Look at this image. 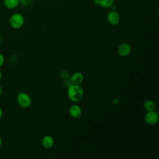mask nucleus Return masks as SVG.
I'll use <instances>...</instances> for the list:
<instances>
[{"label":"nucleus","instance_id":"nucleus-17","mask_svg":"<svg viewBox=\"0 0 159 159\" xmlns=\"http://www.w3.org/2000/svg\"><path fill=\"white\" fill-rule=\"evenodd\" d=\"M2 92H3L2 88L1 87V86H0V96H1V94H2Z\"/></svg>","mask_w":159,"mask_h":159},{"label":"nucleus","instance_id":"nucleus-1","mask_svg":"<svg viewBox=\"0 0 159 159\" xmlns=\"http://www.w3.org/2000/svg\"><path fill=\"white\" fill-rule=\"evenodd\" d=\"M84 91L80 84H70L68 86L67 95L70 101L76 102L80 101L83 97Z\"/></svg>","mask_w":159,"mask_h":159},{"label":"nucleus","instance_id":"nucleus-16","mask_svg":"<svg viewBox=\"0 0 159 159\" xmlns=\"http://www.w3.org/2000/svg\"><path fill=\"white\" fill-rule=\"evenodd\" d=\"M2 116H3V112L2 109L0 107V119L2 117Z\"/></svg>","mask_w":159,"mask_h":159},{"label":"nucleus","instance_id":"nucleus-5","mask_svg":"<svg viewBox=\"0 0 159 159\" xmlns=\"http://www.w3.org/2000/svg\"><path fill=\"white\" fill-rule=\"evenodd\" d=\"M107 20L111 25H116L120 22V16L116 10H112L107 14Z\"/></svg>","mask_w":159,"mask_h":159},{"label":"nucleus","instance_id":"nucleus-12","mask_svg":"<svg viewBox=\"0 0 159 159\" xmlns=\"http://www.w3.org/2000/svg\"><path fill=\"white\" fill-rule=\"evenodd\" d=\"M143 107L147 111H155L156 109L155 103L152 100H147L143 103Z\"/></svg>","mask_w":159,"mask_h":159},{"label":"nucleus","instance_id":"nucleus-18","mask_svg":"<svg viewBox=\"0 0 159 159\" xmlns=\"http://www.w3.org/2000/svg\"><path fill=\"white\" fill-rule=\"evenodd\" d=\"M2 139H1V137H0V148H1V146H2Z\"/></svg>","mask_w":159,"mask_h":159},{"label":"nucleus","instance_id":"nucleus-15","mask_svg":"<svg viewBox=\"0 0 159 159\" xmlns=\"http://www.w3.org/2000/svg\"><path fill=\"white\" fill-rule=\"evenodd\" d=\"M4 62V57L2 55V54L0 53V67H1L3 65Z\"/></svg>","mask_w":159,"mask_h":159},{"label":"nucleus","instance_id":"nucleus-10","mask_svg":"<svg viewBox=\"0 0 159 159\" xmlns=\"http://www.w3.org/2000/svg\"><path fill=\"white\" fill-rule=\"evenodd\" d=\"M94 4L100 6L103 8L111 7L114 4V0H94Z\"/></svg>","mask_w":159,"mask_h":159},{"label":"nucleus","instance_id":"nucleus-7","mask_svg":"<svg viewBox=\"0 0 159 159\" xmlns=\"http://www.w3.org/2000/svg\"><path fill=\"white\" fill-rule=\"evenodd\" d=\"M81 108L80 106L77 104H73L69 108V114L71 117L74 119H77L80 117L81 115Z\"/></svg>","mask_w":159,"mask_h":159},{"label":"nucleus","instance_id":"nucleus-3","mask_svg":"<svg viewBox=\"0 0 159 159\" xmlns=\"http://www.w3.org/2000/svg\"><path fill=\"white\" fill-rule=\"evenodd\" d=\"M17 102L19 106L22 108H28L32 102L30 96L24 92H20L17 96Z\"/></svg>","mask_w":159,"mask_h":159},{"label":"nucleus","instance_id":"nucleus-20","mask_svg":"<svg viewBox=\"0 0 159 159\" xmlns=\"http://www.w3.org/2000/svg\"><path fill=\"white\" fill-rule=\"evenodd\" d=\"M1 41H2V40H1V37H0V44H1Z\"/></svg>","mask_w":159,"mask_h":159},{"label":"nucleus","instance_id":"nucleus-8","mask_svg":"<svg viewBox=\"0 0 159 159\" xmlns=\"http://www.w3.org/2000/svg\"><path fill=\"white\" fill-rule=\"evenodd\" d=\"M84 80V76L80 72L74 73L70 78V81L71 84H80Z\"/></svg>","mask_w":159,"mask_h":159},{"label":"nucleus","instance_id":"nucleus-2","mask_svg":"<svg viewBox=\"0 0 159 159\" xmlns=\"http://www.w3.org/2000/svg\"><path fill=\"white\" fill-rule=\"evenodd\" d=\"M9 22L12 28L17 29L23 25L24 23V18L21 14L16 12L11 16Z\"/></svg>","mask_w":159,"mask_h":159},{"label":"nucleus","instance_id":"nucleus-19","mask_svg":"<svg viewBox=\"0 0 159 159\" xmlns=\"http://www.w3.org/2000/svg\"><path fill=\"white\" fill-rule=\"evenodd\" d=\"M1 78H2V73H1V71H0V80H1Z\"/></svg>","mask_w":159,"mask_h":159},{"label":"nucleus","instance_id":"nucleus-4","mask_svg":"<svg viewBox=\"0 0 159 159\" xmlns=\"http://www.w3.org/2000/svg\"><path fill=\"white\" fill-rule=\"evenodd\" d=\"M145 122L150 125H153L157 124L158 120V114L157 112L155 111H147L145 117H144Z\"/></svg>","mask_w":159,"mask_h":159},{"label":"nucleus","instance_id":"nucleus-11","mask_svg":"<svg viewBox=\"0 0 159 159\" xmlns=\"http://www.w3.org/2000/svg\"><path fill=\"white\" fill-rule=\"evenodd\" d=\"M19 4V0H4V6L10 9L16 8Z\"/></svg>","mask_w":159,"mask_h":159},{"label":"nucleus","instance_id":"nucleus-14","mask_svg":"<svg viewBox=\"0 0 159 159\" xmlns=\"http://www.w3.org/2000/svg\"><path fill=\"white\" fill-rule=\"evenodd\" d=\"M32 0H19V3L24 6H28L31 4Z\"/></svg>","mask_w":159,"mask_h":159},{"label":"nucleus","instance_id":"nucleus-13","mask_svg":"<svg viewBox=\"0 0 159 159\" xmlns=\"http://www.w3.org/2000/svg\"><path fill=\"white\" fill-rule=\"evenodd\" d=\"M60 76L63 80H68L69 73L66 71H62L60 73Z\"/></svg>","mask_w":159,"mask_h":159},{"label":"nucleus","instance_id":"nucleus-9","mask_svg":"<svg viewBox=\"0 0 159 159\" xmlns=\"http://www.w3.org/2000/svg\"><path fill=\"white\" fill-rule=\"evenodd\" d=\"M42 145L45 148H50L54 145V139L50 135H45L42 139Z\"/></svg>","mask_w":159,"mask_h":159},{"label":"nucleus","instance_id":"nucleus-6","mask_svg":"<svg viewBox=\"0 0 159 159\" xmlns=\"http://www.w3.org/2000/svg\"><path fill=\"white\" fill-rule=\"evenodd\" d=\"M131 52V47L129 44L127 43H121L117 48V52L120 56L126 57L128 56Z\"/></svg>","mask_w":159,"mask_h":159}]
</instances>
